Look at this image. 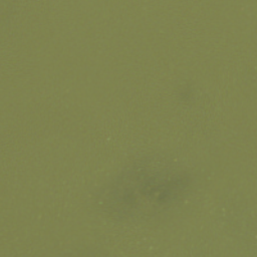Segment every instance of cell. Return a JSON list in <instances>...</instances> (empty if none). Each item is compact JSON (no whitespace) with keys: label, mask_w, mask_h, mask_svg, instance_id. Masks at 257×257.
Instances as JSON below:
<instances>
[{"label":"cell","mask_w":257,"mask_h":257,"mask_svg":"<svg viewBox=\"0 0 257 257\" xmlns=\"http://www.w3.org/2000/svg\"><path fill=\"white\" fill-rule=\"evenodd\" d=\"M193 185L192 175L163 160L143 159L123 169L99 194L100 209L123 221L160 216L185 200Z\"/></svg>","instance_id":"1"}]
</instances>
